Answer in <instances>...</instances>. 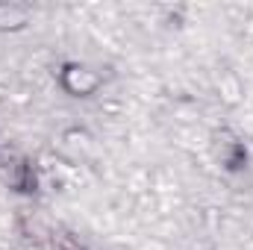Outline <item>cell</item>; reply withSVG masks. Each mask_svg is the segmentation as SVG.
Here are the masks:
<instances>
[{
  "instance_id": "1",
  "label": "cell",
  "mask_w": 253,
  "mask_h": 250,
  "mask_svg": "<svg viewBox=\"0 0 253 250\" xmlns=\"http://www.w3.org/2000/svg\"><path fill=\"white\" fill-rule=\"evenodd\" d=\"M97 74H91L88 68H80V65H71L62 71V85L71 91V94H88L97 88Z\"/></svg>"
}]
</instances>
